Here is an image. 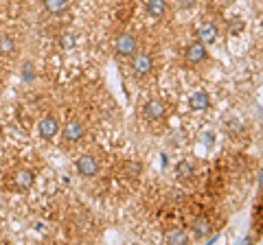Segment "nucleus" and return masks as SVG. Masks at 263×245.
I'll use <instances>...</instances> for the list:
<instances>
[{"instance_id":"6e6552de","label":"nucleus","mask_w":263,"mask_h":245,"mask_svg":"<svg viewBox=\"0 0 263 245\" xmlns=\"http://www.w3.org/2000/svg\"><path fill=\"white\" fill-rule=\"evenodd\" d=\"M77 171L84 177H95L99 173V162L92 156H81L77 160Z\"/></svg>"},{"instance_id":"9b49d317","label":"nucleus","mask_w":263,"mask_h":245,"mask_svg":"<svg viewBox=\"0 0 263 245\" xmlns=\"http://www.w3.org/2000/svg\"><path fill=\"white\" fill-rule=\"evenodd\" d=\"M15 55V42L9 33H0V57H13Z\"/></svg>"},{"instance_id":"7ed1b4c3","label":"nucleus","mask_w":263,"mask_h":245,"mask_svg":"<svg viewBox=\"0 0 263 245\" xmlns=\"http://www.w3.org/2000/svg\"><path fill=\"white\" fill-rule=\"evenodd\" d=\"M134 59H132V70H134V75L136 77H147L152 72L154 68V59H152V55L149 53H134L132 55Z\"/></svg>"},{"instance_id":"4468645a","label":"nucleus","mask_w":263,"mask_h":245,"mask_svg":"<svg viewBox=\"0 0 263 245\" xmlns=\"http://www.w3.org/2000/svg\"><path fill=\"white\" fill-rule=\"evenodd\" d=\"M193 234L195 236H200V239H202V236H209L211 234V221H209V219H195V221H193Z\"/></svg>"},{"instance_id":"423d86ee","label":"nucleus","mask_w":263,"mask_h":245,"mask_svg":"<svg viewBox=\"0 0 263 245\" xmlns=\"http://www.w3.org/2000/svg\"><path fill=\"white\" fill-rule=\"evenodd\" d=\"M217 33H219V29L213 22H202L200 27H197V42L213 44L217 39Z\"/></svg>"},{"instance_id":"1a4fd4ad","label":"nucleus","mask_w":263,"mask_h":245,"mask_svg":"<svg viewBox=\"0 0 263 245\" xmlns=\"http://www.w3.org/2000/svg\"><path fill=\"white\" fill-rule=\"evenodd\" d=\"M164 103L160 99H149L145 103V118L147 120H160L164 116Z\"/></svg>"},{"instance_id":"0eeeda50","label":"nucleus","mask_w":263,"mask_h":245,"mask_svg":"<svg viewBox=\"0 0 263 245\" xmlns=\"http://www.w3.org/2000/svg\"><path fill=\"white\" fill-rule=\"evenodd\" d=\"M57 132H60V122H57L55 116H44L42 120H40V136L44 138V140H51V138L57 136Z\"/></svg>"},{"instance_id":"dca6fc26","label":"nucleus","mask_w":263,"mask_h":245,"mask_svg":"<svg viewBox=\"0 0 263 245\" xmlns=\"http://www.w3.org/2000/svg\"><path fill=\"white\" fill-rule=\"evenodd\" d=\"M193 173V167H191V162H180V165L176 167V175L180 179H189Z\"/></svg>"},{"instance_id":"39448f33","label":"nucleus","mask_w":263,"mask_h":245,"mask_svg":"<svg viewBox=\"0 0 263 245\" xmlns=\"http://www.w3.org/2000/svg\"><path fill=\"white\" fill-rule=\"evenodd\" d=\"M62 136H64L68 142H79L81 138H84V125H81L77 118H70V120L64 125V129H62Z\"/></svg>"},{"instance_id":"f257e3e1","label":"nucleus","mask_w":263,"mask_h":245,"mask_svg":"<svg viewBox=\"0 0 263 245\" xmlns=\"http://www.w3.org/2000/svg\"><path fill=\"white\" fill-rule=\"evenodd\" d=\"M114 51L121 57H132L138 51V42L134 33H121L117 39H114Z\"/></svg>"},{"instance_id":"a211bd4d","label":"nucleus","mask_w":263,"mask_h":245,"mask_svg":"<svg viewBox=\"0 0 263 245\" xmlns=\"http://www.w3.org/2000/svg\"><path fill=\"white\" fill-rule=\"evenodd\" d=\"M241 29H243V22H233L230 24V35H239Z\"/></svg>"},{"instance_id":"2eb2a0df","label":"nucleus","mask_w":263,"mask_h":245,"mask_svg":"<svg viewBox=\"0 0 263 245\" xmlns=\"http://www.w3.org/2000/svg\"><path fill=\"white\" fill-rule=\"evenodd\" d=\"M186 241H189V236H186L184 230L167 232V243H176V245H180V243H186Z\"/></svg>"},{"instance_id":"f3484780","label":"nucleus","mask_w":263,"mask_h":245,"mask_svg":"<svg viewBox=\"0 0 263 245\" xmlns=\"http://www.w3.org/2000/svg\"><path fill=\"white\" fill-rule=\"evenodd\" d=\"M72 46H75V37H72L70 33H64L62 35V48L64 51H72Z\"/></svg>"},{"instance_id":"f03ea898","label":"nucleus","mask_w":263,"mask_h":245,"mask_svg":"<svg viewBox=\"0 0 263 245\" xmlns=\"http://www.w3.org/2000/svg\"><path fill=\"white\" fill-rule=\"evenodd\" d=\"M11 182H13V189L18 191V193H27L33 182H35V173H33L31 169H15L13 171V177H11Z\"/></svg>"},{"instance_id":"9d476101","label":"nucleus","mask_w":263,"mask_h":245,"mask_svg":"<svg viewBox=\"0 0 263 245\" xmlns=\"http://www.w3.org/2000/svg\"><path fill=\"white\" fill-rule=\"evenodd\" d=\"M189 105H191V110H195V112H204V110L211 108V96L204 92V90H197V92L191 94Z\"/></svg>"},{"instance_id":"ddd939ff","label":"nucleus","mask_w":263,"mask_h":245,"mask_svg":"<svg viewBox=\"0 0 263 245\" xmlns=\"http://www.w3.org/2000/svg\"><path fill=\"white\" fill-rule=\"evenodd\" d=\"M44 9L53 15H62L68 9V0H44Z\"/></svg>"},{"instance_id":"20e7f679","label":"nucleus","mask_w":263,"mask_h":245,"mask_svg":"<svg viewBox=\"0 0 263 245\" xmlns=\"http://www.w3.org/2000/svg\"><path fill=\"white\" fill-rule=\"evenodd\" d=\"M206 44H202V42H193V44H189L184 48V59L189 64H193V66H197V64H202V62H206Z\"/></svg>"},{"instance_id":"f8f14e48","label":"nucleus","mask_w":263,"mask_h":245,"mask_svg":"<svg viewBox=\"0 0 263 245\" xmlns=\"http://www.w3.org/2000/svg\"><path fill=\"white\" fill-rule=\"evenodd\" d=\"M147 13L152 15V18L160 20L164 13H167V3L164 0H147Z\"/></svg>"}]
</instances>
